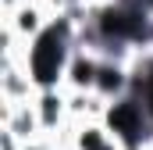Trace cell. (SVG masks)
<instances>
[{"instance_id": "1", "label": "cell", "mask_w": 153, "mask_h": 150, "mask_svg": "<svg viewBox=\"0 0 153 150\" xmlns=\"http://www.w3.org/2000/svg\"><path fill=\"white\" fill-rule=\"evenodd\" d=\"M75 29H78V22L68 11H61V14L50 18V25H46L36 39L25 43L22 61H25V72L32 75L36 89L64 86L68 61H71V54H75V46H78L75 43Z\"/></svg>"}, {"instance_id": "4", "label": "cell", "mask_w": 153, "mask_h": 150, "mask_svg": "<svg viewBox=\"0 0 153 150\" xmlns=\"http://www.w3.org/2000/svg\"><path fill=\"white\" fill-rule=\"evenodd\" d=\"M100 50L93 46H75L71 61H68V72H64V89H93L96 86V75H100Z\"/></svg>"}, {"instance_id": "3", "label": "cell", "mask_w": 153, "mask_h": 150, "mask_svg": "<svg viewBox=\"0 0 153 150\" xmlns=\"http://www.w3.org/2000/svg\"><path fill=\"white\" fill-rule=\"evenodd\" d=\"M36 114L43 125V136L61 132L71 122V107H68V89L64 86H50V89H36Z\"/></svg>"}, {"instance_id": "2", "label": "cell", "mask_w": 153, "mask_h": 150, "mask_svg": "<svg viewBox=\"0 0 153 150\" xmlns=\"http://www.w3.org/2000/svg\"><path fill=\"white\" fill-rule=\"evenodd\" d=\"M103 125L125 143V150H139V147H146V143H153V118H150L143 97L135 89L107 104Z\"/></svg>"}]
</instances>
